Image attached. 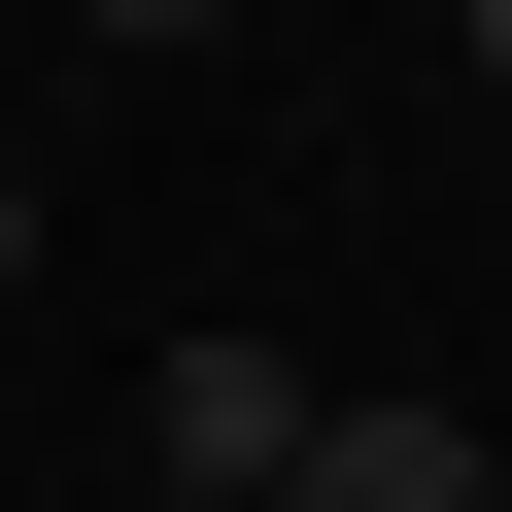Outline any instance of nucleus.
Listing matches in <instances>:
<instances>
[{
  "mask_svg": "<svg viewBox=\"0 0 512 512\" xmlns=\"http://www.w3.org/2000/svg\"><path fill=\"white\" fill-rule=\"evenodd\" d=\"M0 308H35V171H0Z\"/></svg>",
  "mask_w": 512,
  "mask_h": 512,
  "instance_id": "20e7f679",
  "label": "nucleus"
},
{
  "mask_svg": "<svg viewBox=\"0 0 512 512\" xmlns=\"http://www.w3.org/2000/svg\"><path fill=\"white\" fill-rule=\"evenodd\" d=\"M69 35H103V69H171V35H205V0H69Z\"/></svg>",
  "mask_w": 512,
  "mask_h": 512,
  "instance_id": "7ed1b4c3",
  "label": "nucleus"
},
{
  "mask_svg": "<svg viewBox=\"0 0 512 512\" xmlns=\"http://www.w3.org/2000/svg\"><path fill=\"white\" fill-rule=\"evenodd\" d=\"M308 410H342V376H274V342H171V376H137V478H239V512H274V444H308Z\"/></svg>",
  "mask_w": 512,
  "mask_h": 512,
  "instance_id": "f257e3e1",
  "label": "nucleus"
},
{
  "mask_svg": "<svg viewBox=\"0 0 512 512\" xmlns=\"http://www.w3.org/2000/svg\"><path fill=\"white\" fill-rule=\"evenodd\" d=\"M0 35H35V0H0Z\"/></svg>",
  "mask_w": 512,
  "mask_h": 512,
  "instance_id": "423d86ee",
  "label": "nucleus"
},
{
  "mask_svg": "<svg viewBox=\"0 0 512 512\" xmlns=\"http://www.w3.org/2000/svg\"><path fill=\"white\" fill-rule=\"evenodd\" d=\"M137 512H239V478H137Z\"/></svg>",
  "mask_w": 512,
  "mask_h": 512,
  "instance_id": "39448f33",
  "label": "nucleus"
},
{
  "mask_svg": "<svg viewBox=\"0 0 512 512\" xmlns=\"http://www.w3.org/2000/svg\"><path fill=\"white\" fill-rule=\"evenodd\" d=\"M478 512H512V478H478Z\"/></svg>",
  "mask_w": 512,
  "mask_h": 512,
  "instance_id": "0eeeda50",
  "label": "nucleus"
},
{
  "mask_svg": "<svg viewBox=\"0 0 512 512\" xmlns=\"http://www.w3.org/2000/svg\"><path fill=\"white\" fill-rule=\"evenodd\" d=\"M478 478H512L478 410H308V444H274V512H478Z\"/></svg>",
  "mask_w": 512,
  "mask_h": 512,
  "instance_id": "f03ea898",
  "label": "nucleus"
}]
</instances>
